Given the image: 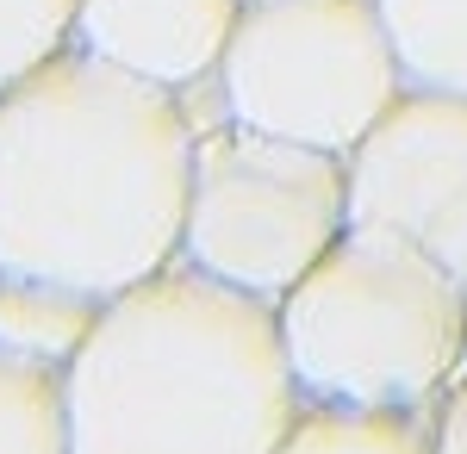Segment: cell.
<instances>
[{"label": "cell", "mask_w": 467, "mask_h": 454, "mask_svg": "<svg viewBox=\"0 0 467 454\" xmlns=\"http://www.w3.org/2000/svg\"><path fill=\"white\" fill-rule=\"evenodd\" d=\"M193 150L187 94L69 44L0 94V274L112 299L169 268Z\"/></svg>", "instance_id": "6da1fadb"}, {"label": "cell", "mask_w": 467, "mask_h": 454, "mask_svg": "<svg viewBox=\"0 0 467 454\" xmlns=\"http://www.w3.org/2000/svg\"><path fill=\"white\" fill-rule=\"evenodd\" d=\"M436 454H467V367L436 398Z\"/></svg>", "instance_id": "4fadbf2b"}, {"label": "cell", "mask_w": 467, "mask_h": 454, "mask_svg": "<svg viewBox=\"0 0 467 454\" xmlns=\"http://www.w3.org/2000/svg\"><path fill=\"white\" fill-rule=\"evenodd\" d=\"M349 156L237 119L200 125L181 262L281 305L349 231Z\"/></svg>", "instance_id": "5b68a950"}, {"label": "cell", "mask_w": 467, "mask_h": 454, "mask_svg": "<svg viewBox=\"0 0 467 454\" xmlns=\"http://www.w3.org/2000/svg\"><path fill=\"white\" fill-rule=\"evenodd\" d=\"M349 212L387 224L467 280V94L405 88L349 150Z\"/></svg>", "instance_id": "8992f818"}, {"label": "cell", "mask_w": 467, "mask_h": 454, "mask_svg": "<svg viewBox=\"0 0 467 454\" xmlns=\"http://www.w3.org/2000/svg\"><path fill=\"white\" fill-rule=\"evenodd\" d=\"M69 411L75 454H275L306 392L281 312L175 255L100 305Z\"/></svg>", "instance_id": "7a4b0ae2"}, {"label": "cell", "mask_w": 467, "mask_h": 454, "mask_svg": "<svg viewBox=\"0 0 467 454\" xmlns=\"http://www.w3.org/2000/svg\"><path fill=\"white\" fill-rule=\"evenodd\" d=\"M244 0H81L75 44L175 94L213 88Z\"/></svg>", "instance_id": "52a82bcc"}, {"label": "cell", "mask_w": 467, "mask_h": 454, "mask_svg": "<svg viewBox=\"0 0 467 454\" xmlns=\"http://www.w3.org/2000/svg\"><path fill=\"white\" fill-rule=\"evenodd\" d=\"M0 454H75L63 361L0 349Z\"/></svg>", "instance_id": "30bf717a"}, {"label": "cell", "mask_w": 467, "mask_h": 454, "mask_svg": "<svg viewBox=\"0 0 467 454\" xmlns=\"http://www.w3.org/2000/svg\"><path fill=\"white\" fill-rule=\"evenodd\" d=\"M275 454H436V411L306 398Z\"/></svg>", "instance_id": "ba28073f"}, {"label": "cell", "mask_w": 467, "mask_h": 454, "mask_svg": "<svg viewBox=\"0 0 467 454\" xmlns=\"http://www.w3.org/2000/svg\"><path fill=\"white\" fill-rule=\"evenodd\" d=\"M81 0H0V94L75 44Z\"/></svg>", "instance_id": "7c38bea8"}, {"label": "cell", "mask_w": 467, "mask_h": 454, "mask_svg": "<svg viewBox=\"0 0 467 454\" xmlns=\"http://www.w3.org/2000/svg\"><path fill=\"white\" fill-rule=\"evenodd\" d=\"M411 88L380 0H244L213 75L218 119L349 156Z\"/></svg>", "instance_id": "277c9868"}, {"label": "cell", "mask_w": 467, "mask_h": 454, "mask_svg": "<svg viewBox=\"0 0 467 454\" xmlns=\"http://www.w3.org/2000/svg\"><path fill=\"white\" fill-rule=\"evenodd\" d=\"M94 293L63 286V280H37V274H0V349L37 355V361H63L69 367L81 343L100 324Z\"/></svg>", "instance_id": "9c48e42d"}, {"label": "cell", "mask_w": 467, "mask_h": 454, "mask_svg": "<svg viewBox=\"0 0 467 454\" xmlns=\"http://www.w3.org/2000/svg\"><path fill=\"white\" fill-rule=\"evenodd\" d=\"M275 312L306 398L436 411L467 367V280L368 218H349Z\"/></svg>", "instance_id": "3957f363"}, {"label": "cell", "mask_w": 467, "mask_h": 454, "mask_svg": "<svg viewBox=\"0 0 467 454\" xmlns=\"http://www.w3.org/2000/svg\"><path fill=\"white\" fill-rule=\"evenodd\" d=\"M411 88L467 94V0H380Z\"/></svg>", "instance_id": "8fae6325"}]
</instances>
